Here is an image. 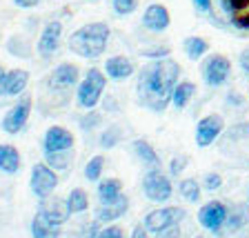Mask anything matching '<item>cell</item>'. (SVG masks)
<instances>
[{"label": "cell", "instance_id": "cell-33", "mask_svg": "<svg viewBox=\"0 0 249 238\" xmlns=\"http://www.w3.org/2000/svg\"><path fill=\"white\" fill-rule=\"evenodd\" d=\"M111 7L118 16H129L138 9V0H111Z\"/></svg>", "mask_w": 249, "mask_h": 238}, {"label": "cell", "instance_id": "cell-14", "mask_svg": "<svg viewBox=\"0 0 249 238\" xmlns=\"http://www.w3.org/2000/svg\"><path fill=\"white\" fill-rule=\"evenodd\" d=\"M169 25H171V16H169V11H167V7L160 5V2L149 5L145 9V14H142V27H145L147 31L160 34V31H165Z\"/></svg>", "mask_w": 249, "mask_h": 238}, {"label": "cell", "instance_id": "cell-37", "mask_svg": "<svg viewBox=\"0 0 249 238\" xmlns=\"http://www.w3.org/2000/svg\"><path fill=\"white\" fill-rule=\"evenodd\" d=\"M7 47H9V52L14 54V56H20V58L29 56V49H25V40H20V38H11Z\"/></svg>", "mask_w": 249, "mask_h": 238}, {"label": "cell", "instance_id": "cell-43", "mask_svg": "<svg viewBox=\"0 0 249 238\" xmlns=\"http://www.w3.org/2000/svg\"><path fill=\"white\" fill-rule=\"evenodd\" d=\"M158 238H180V227L174 225V227H169V229H165V232L158 234Z\"/></svg>", "mask_w": 249, "mask_h": 238}, {"label": "cell", "instance_id": "cell-26", "mask_svg": "<svg viewBox=\"0 0 249 238\" xmlns=\"http://www.w3.org/2000/svg\"><path fill=\"white\" fill-rule=\"evenodd\" d=\"M65 201H67V207L71 214H83L89 209V196L85 189H80V187H73Z\"/></svg>", "mask_w": 249, "mask_h": 238}, {"label": "cell", "instance_id": "cell-15", "mask_svg": "<svg viewBox=\"0 0 249 238\" xmlns=\"http://www.w3.org/2000/svg\"><path fill=\"white\" fill-rule=\"evenodd\" d=\"M80 78V69L73 62H62L49 73V87L53 89H71L73 85H78Z\"/></svg>", "mask_w": 249, "mask_h": 238}, {"label": "cell", "instance_id": "cell-2", "mask_svg": "<svg viewBox=\"0 0 249 238\" xmlns=\"http://www.w3.org/2000/svg\"><path fill=\"white\" fill-rule=\"evenodd\" d=\"M109 36H111V31H109L107 22H89L69 36V49L80 58L96 60L107 49Z\"/></svg>", "mask_w": 249, "mask_h": 238}, {"label": "cell", "instance_id": "cell-35", "mask_svg": "<svg viewBox=\"0 0 249 238\" xmlns=\"http://www.w3.org/2000/svg\"><path fill=\"white\" fill-rule=\"evenodd\" d=\"M202 187H205L207 192H218V189L223 187V176L216 174V171H212V174H207V176L202 178Z\"/></svg>", "mask_w": 249, "mask_h": 238}, {"label": "cell", "instance_id": "cell-29", "mask_svg": "<svg viewBox=\"0 0 249 238\" xmlns=\"http://www.w3.org/2000/svg\"><path fill=\"white\" fill-rule=\"evenodd\" d=\"M103 171H105V156L98 154V156H93V158H89L87 165H85V178L87 181H100V176H103Z\"/></svg>", "mask_w": 249, "mask_h": 238}, {"label": "cell", "instance_id": "cell-46", "mask_svg": "<svg viewBox=\"0 0 249 238\" xmlns=\"http://www.w3.org/2000/svg\"><path fill=\"white\" fill-rule=\"evenodd\" d=\"M18 7H22V9H31V7H36L40 0H14Z\"/></svg>", "mask_w": 249, "mask_h": 238}, {"label": "cell", "instance_id": "cell-31", "mask_svg": "<svg viewBox=\"0 0 249 238\" xmlns=\"http://www.w3.org/2000/svg\"><path fill=\"white\" fill-rule=\"evenodd\" d=\"M220 7H223V11L231 18L233 14L249 9V0H220Z\"/></svg>", "mask_w": 249, "mask_h": 238}, {"label": "cell", "instance_id": "cell-25", "mask_svg": "<svg viewBox=\"0 0 249 238\" xmlns=\"http://www.w3.org/2000/svg\"><path fill=\"white\" fill-rule=\"evenodd\" d=\"M182 49H185L189 60H200V58L209 52V42L200 36H187L185 40H182Z\"/></svg>", "mask_w": 249, "mask_h": 238}, {"label": "cell", "instance_id": "cell-19", "mask_svg": "<svg viewBox=\"0 0 249 238\" xmlns=\"http://www.w3.org/2000/svg\"><path fill=\"white\" fill-rule=\"evenodd\" d=\"M245 225H249V205L247 202L231 205L227 212V220H225L227 232H238V229H243Z\"/></svg>", "mask_w": 249, "mask_h": 238}, {"label": "cell", "instance_id": "cell-23", "mask_svg": "<svg viewBox=\"0 0 249 238\" xmlns=\"http://www.w3.org/2000/svg\"><path fill=\"white\" fill-rule=\"evenodd\" d=\"M131 149H134L136 158H138L140 163H145V165H151V167H158V163H160V156L156 154V149L151 147V143H147V140L138 138L131 143Z\"/></svg>", "mask_w": 249, "mask_h": 238}, {"label": "cell", "instance_id": "cell-40", "mask_svg": "<svg viewBox=\"0 0 249 238\" xmlns=\"http://www.w3.org/2000/svg\"><path fill=\"white\" fill-rule=\"evenodd\" d=\"M98 232H100V223H98V220H93L91 225H85L83 238H96V236H98Z\"/></svg>", "mask_w": 249, "mask_h": 238}, {"label": "cell", "instance_id": "cell-44", "mask_svg": "<svg viewBox=\"0 0 249 238\" xmlns=\"http://www.w3.org/2000/svg\"><path fill=\"white\" fill-rule=\"evenodd\" d=\"M194 5H196L198 11H202V14H207L209 9H212V0H192Z\"/></svg>", "mask_w": 249, "mask_h": 238}, {"label": "cell", "instance_id": "cell-34", "mask_svg": "<svg viewBox=\"0 0 249 238\" xmlns=\"http://www.w3.org/2000/svg\"><path fill=\"white\" fill-rule=\"evenodd\" d=\"M171 49L165 45H154L151 49H142L140 52V56H145V58H151V60H158V58H169Z\"/></svg>", "mask_w": 249, "mask_h": 238}, {"label": "cell", "instance_id": "cell-36", "mask_svg": "<svg viewBox=\"0 0 249 238\" xmlns=\"http://www.w3.org/2000/svg\"><path fill=\"white\" fill-rule=\"evenodd\" d=\"M100 123H103V118H100V114L93 111V109H89V114L80 118V127H83V129H93V127H98Z\"/></svg>", "mask_w": 249, "mask_h": 238}, {"label": "cell", "instance_id": "cell-7", "mask_svg": "<svg viewBox=\"0 0 249 238\" xmlns=\"http://www.w3.org/2000/svg\"><path fill=\"white\" fill-rule=\"evenodd\" d=\"M185 216H187V212L182 207H158L147 214L142 225H145V229L149 234H160V232H165V229L178 225Z\"/></svg>", "mask_w": 249, "mask_h": 238}, {"label": "cell", "instance_id": "cell-41", "mask_svg": "<svg viewBox=\"0 0 249 238\" xmlns=\"http://www.w3.org/2000/svg\"><path fill=\"white\" fill-rule=\"evenodd\" d=\"M238 65H240V69H243L245 76L249 78V47L240 52V56H238Z\"/></svg>", "mask_w": 249, "mask_h": 238}, {"label": "cell", "instance_id": "cell-22", "mask_svg": "<svg viewBox=\"0 0 249 238\" xmlns=\"http://www.w3.org/2000/svg\"><path fill=\"white\" fill-rule=\"evenodd\" d=\"M31 236L34 238H58L60 236V225L49 223L45 216L36 214L31 220Z\"/></svg>", "mask_w": 249, "mask_h": 238}, {"label": "cell", "instance_id": "cell-10", "mask_svg": "<svg viewBox=\"0 0 249 238\" xmlns=\"http://www.w3.org/2000/svg\"><path fill=\"white\" fill-rule=\"evenodd\" d=\"M227 212H229V207L225 205V202L209 201V202H205V205L200 207V212H198V223H200L205 229H209V232L218 234L225 227Z\"/></svg>", "mask_w": 249, "mask_h": 238}, {"label": "cell", "instance_id": "cell-38", "mask_svg": "<svg viewBox=\"0 0 249 238\" xmlns=\"http://www.w3.org/2000/svg\"><path fill=\"white\" fill-rule=\"evenodd\" d=\"M96 238H124V229L118 225H107V227L100 229Z\"/></svg>", "mask_w": 249, "mask_h": 238}, {"label": "cell", "instance_id": "cell-4", "mask_svg": "<svg viewBox=\"0 0 249 238\" xmlns=\"http://www.w3.org/2000/svg\"><path fill=\"white\" fill-rule=\"evenodd\" d=\"M142 192L151 202H167L174 194L169 176H165L158 167H151L142 176Z\"/></svg>", "mask_w": 249, "mask_h": 238}, {"label": "cell", "instance_id": "cell-17", "mask_svg": "<svg viewBox=\"0 0 249 238\" xmlns=\"http://www.w3.org/2000/svg\"><path fill=\"white\" fill-rule=\"evenodd\" d=\"M127 209H129V198L123 194V196L116 198L114 202H105V205H100V207L96 209V220L109 225V223H114V220H118L120 216H124Z\"/></svg>", "mask_w": 249, "mask_h": 238}, {"label": "cell", "instance_id": "cell-6", "mask_svg": "<svg viewBox=\"0 0 249 238\" xmlns=\"http://www.w3.org/2000/svg\"><path fill=\"white\" fill-rule=\"evenodd\" d=\"M29 187L36 198H49L53 194V189L58 187V174L56 169L47 165V163H36L31 167V176H29Z\"/></svg>", "mask_w": 249, "mask_h": 238}, {"label": "cell", "instance_id": "cell-28", "mask_svg": "<svg viewBox=\"0 0 249 238\" xmlns=\"http://www.w3.org/2000/svg\"><path fill=\"white\" fill-rule=\"evenodd\" d=\"M178 192H180V196L185 198L187 202H198L200 201V183L196 181V178H182L180 183H178Z\"/></svg>", "mask_w": 249, "mask_h": 238}, {"label": "cell", "instance_id": "cell-11", "mask_svg": "<svg viewBox=\"0 0 249 238\" xmlns=\"http://www.w3.org/2000/svg\"><path fill=\"white\" fill-rule=\"evenodd\" d=\"M60 40H62V22H58V20L47 22L45 29L40 31V38H38V45H36L38 54L42 58H52L58 52Z\"/></svg>", "mask_w": 249, "mask_h": 238}, {"label": "cell", "instance_id": "cell-32", "mask_svg": "<svg viewBox=\"0 0 249 238\" xmlns=\"http://www.w3.org/2000/svg\"><path fill=\"white\" fill-rule=\"evenodd\" d=\"M120 134H123V129H120L118 125H111V127H107V131H103V136H100V145L103 147H114L116 143L120 140Z\"/></svg>", "mask_w": 249, "mask_h": 238}, {"label": "cell", "instance_id": "cell-16", "mask_svg": "<svg viewBox=\"0 0 249 238\" xmlns=\"http://www.w3.org/2000/svg\"><path fill=\"white\" fill-rule=\"evenodd\" d=\"M134 72L136 65L127 56H111L105 60V76L111 80H127L129 76H134Z\"/></svg>", "mask_w": 249, "mask_h": 238}, {"label": "cell", "instance_id": "cell-49", "mask_svg": "<svg viewBox=\"0 0 249 238\" xmlns=\"http://www.w3.org/2000/svg\"><path fill=\"white\" fill-rule=\"evenodd\" d=\"M194 238H202V236H194Z\"/></svg>", "mask_w": 249, "mask_h": 238}, {"label": "cell", "instance_id": "cell-12", "mask_svg": "<svg viewBox=\"0 0 249 238\" xmlns=\"http://www.w3.org/2000/svg\"><path fill=\"white\" fill-rule=\"evenodd\" d=\"M73 134L67 127H60V125H53L45 131V138H42V147L45 151H69L73 149Z\"/></svg>", "mask_w": 249, "mask_h": 238}, {"label": "cell", "instance_id": "cell-42", "mask_svg": "<svg viewBox=\"0 0 249 238\" xmlns=\"http://www.w3.org/2000/svg\"><path fill=\"white\" fill-rule=\"evenodd\" d=\"M227 105H231V107H243L245 100H243V96H240V93L229 92L227 93Z\"/></svg>", "mask_w": 249, "mask_h": 238}, {"label": "cell", "instance_id": "cell-3", "mask_svg": "<svg viewBox=\"0 0 249 238\" xmlns=\"http://www.w3.org/2000/svg\"><path fill=\"white\" fill-rule=\"evenodd\" d=\"M107 87V76L105 72H100L98 67L87 69L85 78L78 83V92H76V100L83 109H93L103 98V92Z\"/></svg>", "mask_w": 249, "mask_h": 238}, {"label": "cell", "instance_id": "cell-20", "mask_svg": "<svg viewBox=\"0 0 249 238\" xmlns=\"http://www.w3.org/2000/svg\"><path fill=\"white\" fill-rule=\"evenodd\" d=\"M194 96H196V85L192 80H178V85L171 92V105L176 109H185Z\"/></svg>", "mask_w": 249, "mask_h": 238}, {"label": "cell", "instance_id": "cell-13", "mask_svg": "<svg viewBox=\"0 0 249 238\" xmlns=\"http://www.w3.org/2000/svg\"><path fill=\"white\" fill-rule=\"evenodd\" d=\"M38 214L45 216L49 223L53 225H62L67 223V218L71 216L67 207V201H62V198H56V196H49V198H42L40 201V207H38Z\"/></svg>", "mask_w": 249, "mask_h": 238}, {"label": "cell", "instance_id": "cell-39", "mask_svg": "<svg viewBox=\"0 0 249 238\" xmlns=\"http://www.w3.org/2000/svg\"><path fill=\"white\" fill-rule=\"evenodd\" d=\"M231 25L236 27V29L249 31V11H243V14H233L231 16Z\"/></svg>", "mask_w": 249, "mask_h": 238}, {"label": "cell", "instance_id": "cell-8", "mask_svg": "<svg viewBox=\"0 0 249 238\" xmlns=\"http://www.w3.org/2000/svg\"><path fill=\"white\" fill-rule=\"evenodd\" d=\"M31 107H34V98H31V96H22V98L5 114L2 123H0L2 131L14 136V134H18V131L25 129L27 120H29V116H31Z\"/></svg>", "mask_w": 249, "mask_h": 238}, {"label": "cell", "instance_id": "cell-27", "mask_svg": "<svg viewBox=\"0 0 249 238\" xmlns=\"http://www.w3.org/2000/svg\"><path fill=\"white\" fill-rule=\"evenodd\" d=\"M45 163L52 169L62 171L73 163V154H71V149L69 151H45Z\"/></svg>", "mask_w": 249, "mask_h": 238}, {"label": "cell", "instance_id": "cell-1", "mask_svg": "<svg viewBox=\"0 0 249 238\" xmlns=\"http://www.w3.org/2000/svg\"><path fill=\"white\" fill-rule=\"evenodd\" d=\"M180 65L171 58H158L140 69L136 93L140 105H145L151 111H165L171 105V92L180 78Z\"/></svg>", "mask_w": 249, "mask_h": 238}, {"label": "cell", "instance_id": "cell-18", "mask_svg": "<svg viewBox=\"0 0 249 238\" xmlns=\"http://www.w3.org/2000/svg\"><path fill=\"white\" fill-rule=\"evenodd\" d=\"M29 85V72L27 69H9L5 76V89L2 96H20Z\"/></svg>", "mask_w": 249, "mask_h": 238}, {"label": "cell", "instance_id": "cell-47", "mask_svg": "<svg viewBox=\"0 0 249 238\" xmlns=\"http://www.w3.org/2000/svg\"><path fill=\"white\" fill-rule=\"evenodd\" d=\"M5 76H7V69L0 67V96H2V89H5Z\"/></svg>", "mask_w": 249, "mask_h": 238}, {"label": "cell", "instance_id": "cell-30", "mask_svg": "<svg viewBox=\"0 0 249 238\" xmlns=\"http://www.w3.org/2000/svg\"><path fill=\"white\" fill-rule=\"evenodd\" d=\"M187 165H189V156L187 154H178V156H174L169 161V176H174V178H178L182 174V171L187 169Z\"/></svg>", "mask_w": 249, "mask_h": 238}, {"label": "cell", "instance_id": "cell-5", "mask_svg": "<svg viewBox=\"0 0 249 238\" xmlns=\"http://www.w3.org/2000/svg\"><path fill=\"white\" fill-rule=\"evenodd\" d=\"M202 80L209 85V87H223L225 83L231 76V60L223 54H212L209 58H205L200 67Z\"/></svg>", "mask_w": 249, "mask_h": 238}, {"label": "cell", "instance_id": "cell-48", "mask_svg": "<svg viewBox=\"0 0 249 238\" xmlns=\"http://www.w3.org/2000/svg\"><path fill=\"white\" fill-rule=\"evenodd\" d=\"M247 205H249V185H247Z\"/></svg>", "mask_w": 249, "mask_h": 238}, {"label": "cell", "instance_id": "cell-45", "mask_svg": "<svg viewBox=\"0 0 249 238\" xmlns=\"http://www.w3.org/2000/svg\"><path fill=\"white\" fill-rule=\"evenodd\" d=\"M131 238H149V232L145 229V225H136L134 232H131Z\"/></svg>", "mask_w": 249, "mask_h": 238}, {"label": "cell", "instance_id": "cell-21", "mask_svg": "<svg viewBox=\"0 0 249 238\" xmlns=\"http://www.w3.org/2000/svg\"><path fill=\"white\" fill-rule=\"evenodd\" d=\"M20 165H22L20 154H18V149L14 145H0V171L16 174L20 169Z\"/></svg>", "mask_w": 249, "mask_h": 238}, {"label": "cell", "instance_id": "cell-9", "mask_svg": "<svg viewBox=\"0 0 249 238\" xmlns=\"http://www.w3.org/2000/svg\"><path fill=\"white\" fill-rule=\"evenodd\" d=\"M223 129H225V120L220 114H209V116H205V118H200L196 125V136H194V138H196V145L200 147V149L213 145L218 140V136L223 134Z\"/></svg>", "mask_w": 249, "mask_h": 238}, {"label": "cell", "instance_id": "cell-24", "mask_svg": "<svg viewBox=\"0 0 249 238\" xmlns=\"http://www.w3.org/2000/svg\"><path fill=\"white\" fill-rule=\"evenodd\" d=\"M123 196V183L118 178H105V181L98 183V198L100 205L105 202H114L116 198Z\"/></svg>", "mask_w": 249, "mask_h": 238}]
</instances>
